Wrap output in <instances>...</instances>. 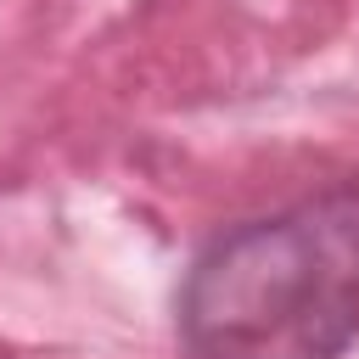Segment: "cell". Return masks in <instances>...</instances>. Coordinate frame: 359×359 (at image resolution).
<instances>
[{"mask_svg":"<svg viewBox=\"0 0 359 359\" xmlns=\"http://www.w3.org/2000/svg\"><path fill=\"white\" fill-rule=\"evenodd\" d=\"M191 359H337L359 337V191L252 219L185 280Z\"/></svg>","mask_w":359,"mask_h":359,"instance_id":"1","label":"cell"}]
</instances>
